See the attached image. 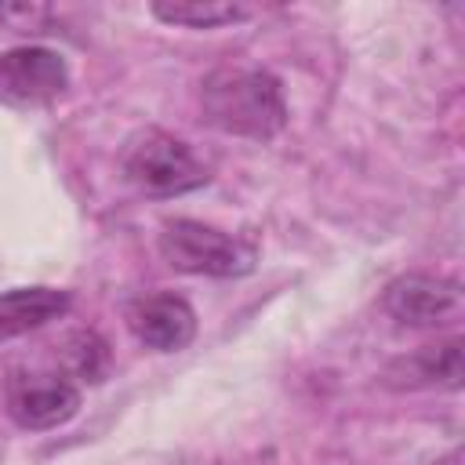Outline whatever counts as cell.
<instances>
[{"mask_svg": "<svg viewBox=\"0 0 465 465\" xmlns=\"http://www.w3.org/2000/svg\"><path fill=\"white\" fill-rule=\"evenodd\" d=\"M73 298L58 287H15L0 294V341L29 334L58 316H65Z\"/></svg>", "mask_w": 465, "mask_h": 465, "instance_id": "9c48e42d", "label": "cell"}, {"mask_svg": "<svg viewBox=\"0 0 465 465\" xmlns=\"http://www.w3.org/2000/svg\"><path fill=\"white\" fill-rule=\"evenodd\" d=\"M65 58L51 47H15L0 54V102L40 105L65 91Z\"/></svg>", "mask_w": 465, "mask_h": 465, "instance_id": "8992f818", "label": "cell"}, {"mask_svg": "<svg viewBox=\"0 0 465 465\" xmlns=\"http://www.w3.org/2000/svg\"><path fill=\"white\" fill-rule=\"evenodd\" d=\"M0 22H7V29H15V33H40L51 22V7H40V4H0Z\"/></svg>", "mask_w": 465, "mask_h": 465, "instance_id": "7c38bea8", "label": "cell"}, {"mask_svg": "<svg viewBox=\"0 0 465 465\" xmlns=\"http://www.w3.org/2000/svg\"><path fill=\"white\" fill-rule=\"evenodd\" d=\"M127 327L145 349L178 352L196 338V312L182 294L160 291V294H145V298L131 302Z\"/></svg>", "mask_w": 465, "mask_h": 465, "instance_id": "52a82bcc", "label": "cell"}, {"mask_svg": "<svg viewBox=\"0 0 465 465\" xmlns=\"http://www.w3.org/2000/svg\"><path fill=\"white\" fill-rule=\"evenodd\" d=\"M62 374L73 381H102L105 371H109V349L105 341L94 334V331H73L65 341H62Z\"/></svg>", "mask_w": 465, "mask_h": 465, "instance_id": "8fae6325", "label": "cell"}, {"mask_svg": "<svg viewBox=\"0 0 465 465\" xmlns=\"http://www.w3.org/2000/svg\"><path fill=\"white\" fill-rule=\"evenodd\" d=\"M203 120L225 134L269 142L287 124L283 87L269 69L222 65L200 84Z\"/></svg>", "mask_w": 465, "mask_h": 465, "instance_id": "6da1fadb", "label": "cell"}, {"mask_svg": "<svg viewBox=\"0 0 465 465\" xmlns=\"http://www.w3.org/2000/svg\"><path fill=\"white\" fill-rule=\"evenodd\" d=\"M465 378L461 367V338H447L436 345H421L411 356H400L385 367L389 389H458Z\"/></svg>", "mask_w": 465, "mask_h": 465, "instance_id": "ba28073f", "label": "cell"}, {"mask_svg": "<svg viewBox=\"0 0 465 465\" xmlns=\"http://www.w3.org/2000/svg\"><path fill=\"white\" fill-rule=\"evenodd\" d=\"M461 305H465L461 283L450 276H432V272H403L381 294L385 316H392L403 327H418V331L458 323Z\"/></svg>", "mask_w": 465, "mask_h": 465, "instance_id": "277c9868", "label": "cell"}, {"mask_svg": "<svg viewBox=\"0 0 465 465\" xmlns=\"http://www.w3.org/2000/svg\"><path fill=\"white\" fill-rule=\"evenodd\" d=\"M160 22L167 25H185V29H218L247 18V7L240 4H222V0H156L149 7Z\"/></svg>", "mask_w": 465, "mask_h": 465, "instance_id": "30bf717a", "label": "cell"}, {"mask_svg": "<svg viewBox=\"0 0 465 465\" xmlns=\"http://www.w3.org/2000/svg\"><path fill=\"white\" fill-rule=\"evenodd\" d=\"M4 396L15 425L29 432L58 429L80 411V389L62 371H15Z\"/></svg>", "mask_w": 465, "mask_h": 465, "instance_id": "5b68a950", "label": "cell"}, {"mask_svg": "<svg viewBox=\"0 0 465 465\" xmlns=\"http://www.w3.org/2000/svg\"><path fill=\"white\" fill-rule=\"evenodd\" d=\"M160 254L171 269L189 272V276H214V280H232L247 276L258 262V251L243 243L240 236H229L214 225L193 222V218H174L160 232Z\"/></svg>", "mask_w": 465, "mask_h": 465, "instance_id": "3957f363", "label": "cell"}, {"mask_svg": "<svg viewBox=\"0 0 465 465\" xmlns=\"http://www.w3.org/2000/svg\"><path fill=\"white\" fill-rule=\"evenodd\" d=\"M120 171L138 193L156 196V200L185 196V193L207 185V178H211L203 160L182 138H174L160 127H142L124 142Z\"/></svg>", "mask_w": 465, "mask_h": 465, "instance_id": "7a4b0ae2", "label": "cell"}]
</instances>
